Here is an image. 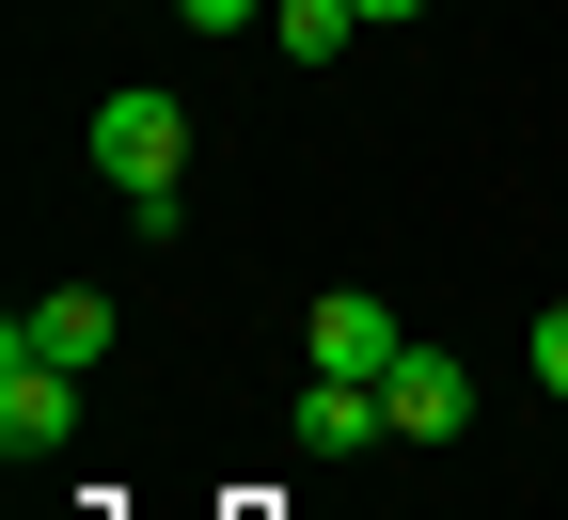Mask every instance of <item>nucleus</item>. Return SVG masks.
I'll return each mask as SVG.
<instances>
[{
    "mask_svg": "<svg viewBox=\"0 0 568 520\" xmlns=\"http://www.w3.org/2000/svg\"><path fill=\"white\" fill-rule=\"evenodd\" d=\"M95 174H111L126 205H174V174H190V111H174V95H142V80L95 95Z\"/></svg>",
    "mask_w": 568,
    "mask_h": 520,
    "instance_id": "obj_1",
    "label": "nucleus"
},
{
    "mask_svg": "<svg viewBox=\"0 0 568 520\" xmlns=\"http://www.w3.org/2000/svg\"><path fill=\"white\" fill-rule=\"evenodd\" d=\"M395 300H364V284H332V300L301 316V363H316V379H395Z\"/></svg>",
    "mask_w": 568,
    "mask_h": 520,
    "instance_id": "obj_2",
    "label": "nucleus"
},
{
    "mask_svg": "<svg viewBox=\"0 0 568 520\" xmlns=\"http://www.w3.org/2000/svg\"><path fill=\"white\" fill-rule=\"evenodd\" d=\"M63 426H80V363H48V347L0 332V441H17V458H48Z\"/></svg>",
    "mask_w": 568,
    "mask_h": 520,
    "instance_id": "obj_3",
    "label": "nucleus"
},
{
    "mask_svg": "<svg viewBox=\"0 0 568 520\" xmlns=\"http://www.w3.org/2000/svg\"><path fill=\"white\" fill-rule=\"evenodd\" d=\"M379 410H395V441H458V426H474V363H458V347H395Z\"/></svg>",
    "mask_w": 568,
    "mask_h": 520,
    "instance_id": "obj_4",
    "label": "nucleus"
},
{
    "mask_svg": "<svg viewBox=\"0 0 568 520\" xmlns=\"http://www.w3.org/2000/svg\"><path fill=\"white\" fill-rule=\"evenodd\" d=\"M301 458H364V441H395V410H379V379H301Z\"/></svg>",
    "mask_w": 568,
    "mask_h": 520,
    "instance_id": "obj_5",
    "label": "nucleus"
},
{
    "mask_svg": "<svg viewBox=\"0 0 568 520\" xmlns=\"http://www.w3.org/2000/svg\"><path fill=\"white\" fill-rule=\"evenodd\" d=\"M17 347H48V363H111V300H95V284H48V300L17 316Z\"/></svg>",
    "mask_w": 568,
    "mask_h": 520,
    "instance_id": "obj_6",
    "label": "nucleus"
},
{
    "mask_svg": "<svg viewBox=\"0 0 568 520\" xmlns=\"http://www.w3.org/2000/svg\"><path fill=\"white\" fill-rule=\"evenodd\" d=\"M268 17H284V63H332L347 32H364V0H268Z\"/></svg>",
    "mask_w": 568,
    "mask_h": 520,
    "instance_id": "obj_7",
    "label": "nucleus"
},
{
    "mask_svg": "<svg viewBox=\"0 0 568 520\" xmlns=\"http://www.w3.org/2000/svg\"><path fill=\"white\" fill-rule=\"evenodd\" d=\"M537 395H568V300L537 316Z\"/></svg>",
    "mask_w": 568,
    "mask_h": 520,
    "instance_id": "obj_8",
    "label": "nucleus"
},
{
    "mask_svg": "<svg viewBox=\"0 0 568 520\" xmlns=\"http://www.w3.org/2000/svg\"><path fill=\"white\" fill-rule=\"evenodd\" d=\"M174 17H190V32H253L268 0H174Z\"/></svg>",
    "mask_w": 568,
    "mask_h": 520,
    "instance_id": "obj_9",
    "label": "nucleus"
},
{
    "mask_svg": "<svg viewBox=\"0 0 568 520\" xmlns=\"http://www.w3.org/2000/svg\"><path fill=\"white\" fill-rule=\"evenodd\" d=\"M410 17H426V0H364V32H410Z\"/></svg>",
    "mask_w": 568,
    "mask_h": 520,
    "instance_id": "obj_10",
    "label": "nucleus"
}]
</instances>
